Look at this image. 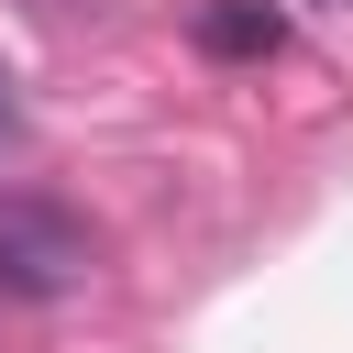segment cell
I'll use <instances>...</instances> for the list:
<instances>
[{
  "mask_svg": "<svg viewBox=\"0 0 353 353\" xmlns=\"http://www.w3.org/2000/svg\"><path fill=\"white\" fill-rule=\"evenodd\" d=\"M88 276H99V232L44 188H0V298H77Z\"/></svg>",
  "mask_w": 353,
  "mask_h": 353,
  "instance_id": "6da1fadb",
  "label": "cell"
},
{
  "mask_svg": "<svg viewBox=\"0 0 353 353\" xmlns=\"http://www.w3.org/2000/svg\"><path fill=\"white\" fill-rule=\"evenodd\" d=\"M276 44H287V11H276V0H210V11H199V55H221V66L276 55Z\"/></svg>",
  "mask_w": 353,
  "mask_h": 353,
  "instance_id": "7a4b0ae2",
  "label": "cell"
},
{
  "mask_svg": "<svg viewBox=\"0 0 353 353\" xmlns=\"http://www.w3.org/2000/svg\"><path fill=\"white\" fill-rule=\"evenodd\" d=\"M0 132H11V77H0Z\"/></svg>",
  "mask_w": 353,
  "mask_h": 353,
  "instance_id": "3957f363",
  "label": "cell"
}]
</instances>
